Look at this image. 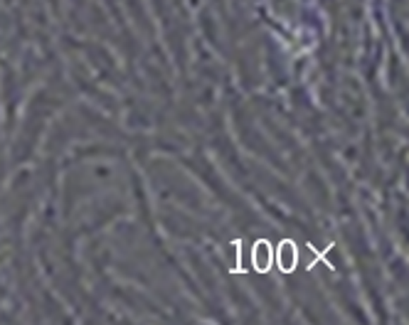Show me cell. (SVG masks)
Returning a JSON list of instances; mask_svg holds the SVG:
<instances>
[{"label":"cell","instance_id":"obj_1","mask_svg":"<svg viewBox=\"0 0 409 325\" xmlns=\"http://www.w3.org/2000/svg\"><path fill=\"white\" fill-rule=\"evenodd\" d=\"M279 266H281L283 271H291V269L296 266V247H293L291 242H283L281 249H279Z\"/></svg>","mask_w":409,"mask_h":325},{"label":"cell","instance_id":"obj_2","mask_svg":"<svg viewBox=\"0 0 409 325\" xmlns=\"http://www.w3.org/2000/svg\"><path fill=\"white\" fill-rule=\"evenodd\" d=\"M254 262H257L259 271H267L269 264H271V247H269V242L257 244V249H254Z\"/></svg>","mask_w":409,"mask_h":325}]
</instances>
